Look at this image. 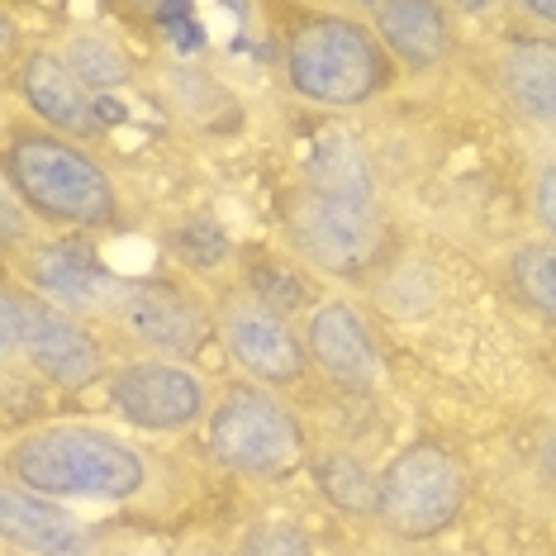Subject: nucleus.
Segmentation results:
<instances>
[{"label": "nucleus", "mask_w": 556, "mask_h": 556, "mask_svg": "<svg viewBox=\"0 0 556 556\" xmlns=\"http://www.w3.org/2000/svg\"><path fill=\"white\" fill-rule=\"evenodd\" d=\"M5 471L15 485L48 500H129L143 485V457L129 442L81 424L15 438Z\"/></svg>", "instance_id": "obj_1"}, {"label": "nucleus", "mask_w": 556, "mask_h": 556, "mask_svg": "<svg viewBox=\"0 0 556 556\" xmlns=\"http://www.w3.org/2000/svg\"><path fill=\"white\" fill-rule=\"evenodd\" d=\"M5 186L29 214H43L72 229H110L119 219V200L110 176L96 167L72 138L43 129H15L5 148Z\"/></svg>", "instance_id": "obj_2"}, {"label": "nucleus", "mask_w": 556, "mask_h": 556, "mask_svg": "<svg viewBox=\"0 0 556 556\" xmlns=\"http://www.w3.org/2000/svg\"><path fill=\"white\" fill-rule=\"evenodd\" d=\"M286 77L319 105H362L386 91L395 67L366 24L343 15H305L286 34Z\"/></svg>", "instance_id": "obj_3"}, {"label": "nucleus", "mask_w": 556, "mask_h": 556, "mask_svg": "<svg viewBox=\"0 0 556 556\" xmlns=\"http://www.w3.org/2000/svg\"><path fill=\"white\" fill-rule=\"evenodd\" d=\"M466 509V466L442 442H409L376 476V518L404 542L447 533Z\"/></svg>", "instance_id": "obj_4"}, {"label": "nucleus", "mask_w": 556, "mask_h": 556, "mask_svg": "<svg viewBox=\"0 0 556 556\" xmlns=\"http://www.w3.org/2000/svg\"><path fill=\"white\" fill-rule=\"evenodd\" d=\"M210 452L238 476H286L305 462V428L267 386H229L210 409Z\"/></svg>", "instance_id": "obj_5"}, {"label": "nucleus", "mask_w": 556, "mask_h": 556, "mask_svg": "<svg viewBox=\"0 0 556 556\" xmlns=\"http://www.w3.org/2000/svg\"><path fill=\"white\" fill-rule=\"evenodd\" d=\"M0 343H5V357L24 352L34 371L67 390H86L105 371V352L96 338L67 309L43 300L39 290H24L15 276L0 295Z\"/></svg>", "instance_id": "obj_6"}, {"label": "nucleus", "mask_w": 556, "mask_h": 556, "mask_svg": "<svg viewBox=\"0 0 556 556\" xmlns=\"http://www.w3.org/2000/svg\"><path fill=\"white\" fill-rule=\"evenodd\" d=\"M286 229L300 257L333 276H362L381 262L386 252V219L376 205L357 200H333L309 186H300L286 200Z\"/></svg>", "instance_id": "obj_7"}, {"label": "nucleus", "mask_w": 556, "mask_h": 556, "mask_svg": "<svg viewBox=\"0 0 556 556\" xmlns=\"http://www.w3.org/2000/svg\"><path fill=\"white\" fill-rule=\"evenodd\" d=\"M115 319L134 343H143L148 352H157L167 362L200 357L214 338L210 309L176 281H134L124 290Z\"/></svg>", "instance_id": "obj_8"}, {"label": "nucleus", "mask_w": 556, "mask_h": 556, "mask_svg": "<svg viewBox=\"0 0 556 556\" xmlns=\"http://www.w3.org/2000/svg\"><path fill=\"white\" fill-rule=\"evenodd\" d=\"M110 409L148 433H176L205 414V386L181 362L138 357L110 376Z\"/></svg>", "instance_id": "obj_9"}, {"label": "nucleus", "mask_w": 556, "mask_h": 556, "mask_svg": "<svg viewBox=\"0 0 556 556\" xmlns=\"http://www.w3.org/2000/svg\"><path fill=\"white\" fill-rule=\"evenodd\" d=\"M29 290L48 295L58 309H119L124 286L115 271L100 262V252L86 238H53V243H34L24 257Z\"/></svg>", "instance_id": "obj_10"}, {"label": "nucleus", "mask_w": 556, "mask_h": 556, "mask_svg": "<svg viewBox=\"0 0 556 556\" xmlns=\"http://www.w3.org/2000/svg\"><path fill=\"white\" fill-rule=\"evenodd\" d=\"M224 343H229L233 362L248 376H257L262 386H295L309 366V352L295 338L290 319L257 305L243 290L224 305Z\"/></svg>", "instance_id": "obj_11"}, {"label": "nucleus", "mask_w": 556, "mask_h": 556, "mask_svg": "<svg viewBox=\"0 0 556 556\" xmlns=\"http://www.w3.org/2000/svg\"><path fill=\"white\" fill-rule=\"evenodd\" d=\"M305 352L338 390H357V395H366V390L381 386V357H376L371 338H366V324L352 314V305H343V300H324V305L309 314Z\"/></svg>", "instance_id": "obj_12"}, {"label": "nucleus", "mask_w": 556, "mask_h": 556, "mask_svg": "<svg viewBox=\"0 0 556 556\" xmlns=\"http://www.w3.org/2000/svg\"><path fill=\"white\" fill-rule=\"evenodd\" d=\"M15 86H20V96L29 100V110L53 134H72V138L96 134V119L100 115H96L91 96H86V86L72 77L67 58H58V53H48V48H39V53H29V58L20 62Z\"/></svg>", "instance_id": "obj_13"}, {"label": "nucleus", "mask_w": 556, "mask_h": 556, "mask_svg": "<svg viewBox=\"0 0 556 556\" xmlns=\"http://www.w3.org/2000/svg\"><path fill=\"white\" fill-rule=\"evenodd\" d=\"M0 528H5V538L15 547H29L39 556H72L86 542L81 523L62 504H53L48 495H34V490L15 485V480L0 490Z\"/></svg>", "instance_id": "obj_14"}, {"label": "nucleus", "mask_w": 556, "mask_h": 556, "mask_svg": "<svg viewBox=\"0 0 556 556\" xmlns=\"http://www.w3.org/2000/svg\"><path fill=\"white\" fill-rule=\"evenodd\" d=\"M371 24L381 29V48L400 58L404 67L428 72L447 53V20L438 5L424 0H404V5H371Z\"/></svg>", "instance_id": "obj_15"}, {"label": "nucleus", "mask_w": 556, "mask_h": 556, "mask_svg": "<svg viewBox=\"0 0 556 556\" xmlns=\"http://www.w3.org/2000/svg\"><path fill=\"white\" fill-rule=\"evenodd\" d=\"M504 81L518 110L556 124V39H514L504 53Z\"/></svg>", "instance_id": "obj_16"}, {"label": "nucleus", "mask_w": 556, "mask_h": 556, "mask_svg": "<svg viewBox=\"0 0 556 556\" xmlns=\"http://www.w3.org/2000/svg\"><path fill=\"white\" fill-rule=\"evenodd\" d=\"M243 295H252L257 305H267L271 314H281V319H290V314L300 309H319V290H314L309 271L300 267V262L290 257H276V252H248L243 262Z\"/></svg>", "instance_id": "obj_17"}, {"label": "nucleus", "mask_w": 556, "mask_h": 556, "mask_svg": "<svg viewBox=\"0 0 556 556\" xmlns=\"http://www.w3.org/2000/svg\"><path fill=\"white\" fill-rule=\"evenodd\" d=\"M305 186H309V191H319V195H333V200H357V205H376L371 162L362 157L357 143H348V138H338V134L319 138V148L309 153Z\"/></svg>", "instance_id": "obj_18"}, {"label": "nucleus", "mask_w": 556, "mask_h": 556, "mask_svg": "<svg viewBox=\"0 0 556 556\" xmlns=\"http://www.w3.org/2000/svg\"><path fill=\"white\" fill-rule=\"evenodd\" d=\"M314 471V485L324 490V500L343 514H376V476L352 457L343 447H328V452H314L309 462Z\"/></svg>", "instance_id": "obj_19"}, {"label": "nucleus", "mask_w": 556, "mask_h": 556, "mask_svg": "<svg viewBox=\"0 0 556 556\" xmlns=\"http://www.w3.org/2000/svg\"><path fill=\"white\" fill-rule=\"evenodd\" d=\"M514 290L528 309H538L547 324H556V248L552 243H523L509 262Z\"/></svg>", "instance_id": "obj_20"}, {"label": "nucleus", "mask_w": 556, "mask_h": 556, "mask_svg": "<svg viewBox=\"0 0 556 556\" xmlns=\"http://www.w3.org/2000/svg\"><path fill=\"white\" fill-rule=\"evenodd\" d=\"M67 67L86 91H115V86L129 81V58L105 34H77L67 43Z\"/></svg>", "instance_id": "obj_21"}, {"label": "nucleus", "mask_w": 556, "mask_h": 556, "mask_svg": "<svg viewBox=\"0 0 556 556\" xmlns=\"http://www.w3.org/2000/svg\"><path fill=\"white\" fill-rule=\"evenodd\" d=\"M172 252H176L181 267H191L200 276H214V271L229 267L233 243L214 219H191V224H181V229L172 233Z\"/></svg>", "instance_id": "obj_22"}, {"label": "nucleus", "mask_w": 556, "mask_h": 556, "mask_svg": "<svg viewBox=\"0 0 556 556\" xmlns=\"http://www.w3.org/2000/svg\"><path fill=\"white\" fill-rule=\"evenodd\" d=\"M238 556H314V547L295 523H262L243 538V552Z\"/></svg>", "instance_id": "obj_23"}, {"label": "nucleus", "mask_w": 556, "mask_h": 556, "mask_svg": "<svg viewBox=\"0 0 556 556\" xmlns=\"http://www.w3.org/2000/svg\"><path fill=\"white\" fill-rule=\"evenodd\" d=\"M153 15L162 20V24H172V43L176 48H200V24H195V10L191 5H157Z\"/></svg>", "instance_id": "obj_24"}, {"label": "nucleus", "mask_w": 556, "mask_h": 556, "mask_svg": "<svg viewBox=\"0 0 556 556\" xmlns=\"http://www.w3.org/2000/svg\"><path fill=\"white\" fill-rule=\"evenodd\" d=\"M20 205H24V200L5 186V200H0V210H5V229H0V233H5V248H20V238L29 233V224H24V210Z\"/></svg>", "instance_id": "obj_25"}, {"label": "nucleus", "mask_w": 556, "mask_h": 556, "mask_svg": "<svg viewBox=\"0 0 556 556\" xmlns=\"http://www.w3.org/2000/svg\"><path fill=\"white\" fill-rule=\"evenodd\" d=\"M538 214H542V224H547L552 238H556V167H547L538 176Z\"/></svg>", "instance_id": "obj_26"}, {"label": "nucleus", "mask_w": 556, "mask_h": 556, "mask_svg": "<svg viewBox=\"0 0 556 556\" xmlns=\"http://www.w3.org/2000/svg\"><path fill=\"white\" fill-rule=\"evenodd\" d=\"M528 15H538V20L556 24V0H533V5H528Z\"/></svg>", "instance_id": "obj_27"}, {"label": "nucleus", "mask_w": 556, "mask_h": 556, "mask_svg": "<svg viewBox=\"0 0 556 556\" xmlns=\"http://www.w3.org/2000/svg\"><path fill=\"white\" fill-rule=\"evenodd\" d=\"M542 466H547V476L556 480V433H552L547 442H542Z\"/></svg>", "instance_id": "obj_28"}]
</instances>
